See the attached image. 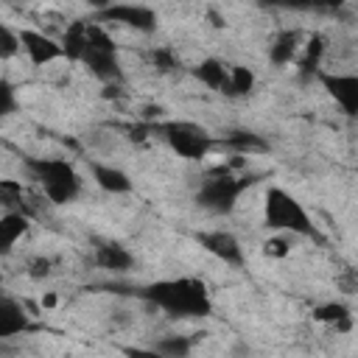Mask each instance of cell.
Instances as JSON below:
<instances>
[{"label":"cell","instance_id":"obj_27","mask_svg":"<svg viewBox=\"0 0 358 358\" xmlns=\"http://www.w3.org/2000/svg\"><path fill=\"white\" fill-rule=\"evenodd\" d=\"M17 109V101H14V87L8 78H0V115H11Z\"/></svg>","mask_w":358,"mask_h":358},{"label":"cell","instance_id":"obj_4","mask_svg":"<svg viewBox=\"0 0 358 358\" xmlns=\"http://www.w3.org/2000/svg\"><path fill=\"white\" fill-rule=\"evenodd\" d=\"M257 176L252 173H243V176H232L227 168H218L210 179L201 182L199 193H196V204L207 213H215V215H229L241 199V193L255 185Z\"/></svg>","mask_w":358,"mask_h":358},{"label":"cell","instance_id":"obj_19","mask_svg":"<svg viewBox=\"0 0 358 358\" xmlns=\"http://www.w3.org/2000/svg\"><path fill=\"white\" fill-rule=\"evenodd\" d=\"M313 319L322 322V324H333L338 333L350 330V324H352L350 308H347L344 302H324V305H319V308L313 310Z\"/></svg>","mask_w":358,"mask_h":358},{"label":"cell","instance_id":"obj_23","mask_svg":"<svg viewBox=\"0 0 358 358\" xmlns=\"http://www.w3.org/2000/svg\"><path fill=\"white\" fill-rule=\"evenodd\" d=\"M229 84H232V95H249L255 90V73L243 64H232L229 67Z\"/></svg>","mask_w":358,"mask_h":358},{"label":"cell","instance_id":"obj_31","mask_svg":"<svg viewBox=\"0 0 358 358\" xmlns=\"http://www.w3.org/2000/svg\"><path fill=\"white\" fill-rule=\"evenodd\" d=\"M210 20H213V25H215V28H224V25H227V22H224V17H221V14H215V11H210Z\"/></svg>","mask_w":358,"mask_h":358},{"label":"cell","instance_id":"obj_11","mask_svg":"<svg viewBox=\"0 0 358 358\" xmlns=\"http://www.w3.org/2000/svg\"><path fill=\"white\" fill-rule=\"evenodd\" d=\"M25 330H34L25 308L11 296H0V338L20 336Z\"/></svg>","mask_w":358,"mask_h":358},{"label":"cell","instance_id":"obj_1","mask_svg":"<svg viewBox=\"0 0 358 358\" xmlns=\"http://www.w3.org/2000/svg\"><path fill=\"white\" fill-rule=\"evenodd\" d=\"M143 302L165 310L173 319H196L213 313L210 291L196 277H173V280H157L148 285H140L131 291Z\"/></svg>","mask_w":358,"mask_h":358},{"label":"cell","instance_id":"obj_12","mask_svg":"<svg viewBox=\"0 0 358 358\" xmlns=\"http://www.w3.org/2000/svg\"><path fill=\"white\" fill-rule=\"evenodd\" d=\"M193 78H199L204 87L215 90V92H224V95H232V84H229V67L218 59H201L193 70Z\"/></svg>","mask_w":358,"mask_h":358},{"label":"cell","instance_id":"obj_29","mask_svg":"<svg viewBox=\"0 0 358 358\" xmlns=\"http://www.w3.org/2000/svg\"><path fill=\"white\" fill-rule=\"evenodd\" d=\"M48 271H50V260L36 257V260L31 263V277H48Z\"/></svg>","mask_w":358,"mask_h":358},{"label":"cell","instance_id":"obj_24","mask_svg":"<svg viewBox=\"0 0 358 358\" xmlns=\"http://www.w3.org/2000/svg\"><path fill=\"white\" fill-rule=\"evenodd\" d=\"M22 48V39L17 31H11L8 25L0 28V59H11L17 50Z\"/></svg>","mask_w":358,"mask_h":358},{"label":"cell","instance_id":"obj_9","mask_svg":"<svg viewBox=\"0 0 358 358\" xmlns=\"http://www.w3.org/2000/svg\"><path fill=\"white\" fill-rule=\"evenodd\" d=\"M196 241L218 260L229 263V266H243V246L241 241L227 232V229H207V232H196Z\"/></svg>","mask_w":358,"mask_h":358},{"label":"cell","instance_id":"obj_13","mask_svg":"<svg viewBox=\"0 0 358 358\" xmlns=\"http://www.w3.org/2000/svg\"><path fill=\"white\" fill-rule=\"evenodd\" d=\"M90 171H92V179L101 190L106 193H129L134 185L129 179L126 171L115 168V165H103V162H90Z\"/></svg>","mask_w":358,"mask_h":358},{"label":"cell","instance_id":"obj_25","mask_svg":"<svg viewBox=\"0 0 358 358\" xmlns=\"http://www.w3.org/2000/svg\"><path fill=\"white\" fill-rule=\"evenodd\" d=\"M260 8H285V11H308L313 0H255Z\"/></svg>","mask_w":358,"mask_h":358},{"label":"cell","instance_id":"obj_14","mask_svg":"<svg viewBox=\"0 0 358 358\" xmlns=\"http://www.w3.org/2000/svg\"><path fill=\"white\" fill-rule=\"evenodd\" d=\"M95 263H98L101 268H106V271H126V268H131L134 257H131V252H129L126 246H120V243H101V246L95 249Z\"/></svg>","mask_w":358,"mask_h":358},{"label":"cell","instance_id":"obj_22","mask_svg":"<svg viewBox=\"0 0 358 358\" xmlns=\"http://www.w3.org/2000/svg\"><path fill=\"white\" fill-rule=\"evenodd\" d=\"M0 201L6 210H20V213H31V207L22 201V185L14 179H3L0 182Z\"/></svg>","mask_w":358,"mask_h":358},{"label":"cell","instance_id":"obj_20","mask_svg":"<svg viewBox=\"0 0 358 358\" xmlns=\"http://www.w3.org/2000/svg\"><path fill=\"white\" fill-rule=\"evenodd\" d=\"M157 355H165V358H185L190 350H193V341L187 336H165L159 338L154 347H151Z\"/></svg>","mask_w":358,"mask_h":358},{"label":"cell","instance_id":"obj_17","mask_svg":"<svg viewBox=\"0 0 358 358\" xmlns=\"http://www.w3.org/2000/svg\"><path fill=\"white\" fill-rule=\"evenodd\" d=\"M28 232V215L20 210H6L0 218V235H3V252L8 255L14 243Z\"/></svg>","mask_w":358,"mask_h":358},{"label":"cell","instance_id":"obj_2","mask_svg":"<svg viewBox=\"0 0 358 358\" xmlns=\"http://www.w3.org/2000/svg\"><path fill=\"white\" fill-rule=\"evenodd\" d=\"M263 224L274 232H291V235H302V238H313L322 241L316 224L310 221L308 210L282 187H268L266 199H263Z\"/></svg>","mask_w":358,"mask_h":358},{"label":"cell","instance_id":"obj_16","mask_svg":"<svg viewBox=\"0 0 358 358\" xmlns=\"http://www.w3.org/2000/svg\"><path fill=\"white\" fill-rule=\"evenodd\" d=\"M229 151H235V154H263V151H268V143L260 137V134H255V131H246V129H235V131H229L224 140H221Z\"/></svg>","mask_w":358,"mask_h":358},{"label":"cell","instance_id":"obj_10","mask_svg":"<svg viewBox=\"0 0 358 358\" xmlns=\"http://www.w3.org/2000/svg\"><path fill=\"white\" fill-rule=\"evenodd\" d=\"M20 39H22V50L28 53L31 64H36V67H45V64H50V62H56V59L64 56L62 42H56L48 34H39V31L25 28V31H20Z\"/></svg>","mask_w":358,"mask_h":358},{"label":"cell","instance_id":"obj_18","mask_svg":"<svg viewBox=\"0 0 358 358\" xmlns=\"http://www.w3.org/2000/svg\"><path fill=\"white\" fill-rule=\"evenodd\" d=\"M87 34H90V22H84V20H73L67 25V31L62 36V48L70 62H81L84 48H87Z\"/></svg>","mask_w":358,"mask_h":358},{"label":"cell","instance_id":"obj_28","mask_svg":"<svg viewBox=\"0 0 358 358\" xmlns=\"http://www.w3.org/2000/svg\"><path fill=\"white\" fill-rule=\"evenodd\" d=\"M268 257H285L288 252H291V246H288V241L285 238H271V241H266V249H263Z\"/></svg>","mask_w":358,"mask_h":358},{"label":"cell","instance_id":"obj_7","mask_svg":"<svg viewBox=\"0 0 358 358\" xmlns=\"http://www.w3.org/2000/svg\"><path fill=\"white\" fill-rule=\"evenodd\" d=\"M316 78L347 117H358V76L355 73H324V70H319Z\"/></svg>","mask_w":358,"mask_h":358},{"label":"cell","instance_id":"obj_15","mask_svg":"<svg viewBox=\"0 0 358 358\" xmlns=\"http://www.w3.org/2000/svg\"><path fill=\"white\" fill-rule=\"evenodd\" d=\"M296 48H299V31H280L274 36V42L268 45V62L282 67V64H291L294 56H296Z\"/></svg>","mask_w":358,"mask_h":358},{"label":"cell","instance_id":"obj_5","mask_svg":"<svg viewBox=\"0 0 358 358\" xmlns=\"http://www.w3.org/2000/svg\"><path fill=\"white\" fill-rule=\"evenodd\" d=\"M81 62L87 64V70L92 76H98L106 84H120L123 81V70H120V59H117V48L112 42V36L101 28L90 22V34H87V48Z\"/></svg>","mask_w":358,"mask_h":358},{"label":"cell","instance_id":"obj_3","mask_svg":"<svg viewBox=\"0 0 358 358\" xmlns=\"http://www.w3.org/2000/svg\"><path fill=\"white\" fill-rule=\"evenodd\" d=\"M31 179H36L50 204H70L81 193V176L67 159H45V157H25L22 159Z\"/></svg>","mask_w":358,"mask_h":358},{"label":"cell","instance_id":"obj_8","mask_svg":"<svg viewBox=\"0 0 358 358\" xmlns=\"http://www.w3.org/2000/svg\"><path fill=\"white\" fill-rule=\"evenodd\" d=\"M101 22H117L123 28H134L143 34H151L157 28V14L148 6H137V3H112L109 8L98 11Z\"/></svg>","mask_w":358,"mask_h":358},{"label":"cell","instance_id":"obj_30","mask_svg":"<svg viewBox=\"0 0 358 358\" xmlns=\"http://www.w3.org/2000/svg\"><path fill=\"white\" fill-rule=\"evenodd\" d=\"M87 3H90L95 11H103V8H109V6H112V0H87Z\"/></svg>","mask_w":358,"mask_h":358},{"label":"cell","instance_id":"obj_6","mask_svg":"<svg viewBox=\"0 0 358 358\" xmlns=\"http://www.w3.org/2000/svg\"><path fill=\"white\" fill-rule=\"evenodd\" d=\"M154 134H162L168 148L173 154H179L182 159H201L207 157V151L213 148V137L196 126V123H185V120H168V123H151Z\"/></svg>","mask_w":358,"mask_h":358},{"label":"cell","instance_id":"obj_21","mask_svg":"<svg viewBox=\"0 0 358 358\" xmlns=\"http://www.w3.org/2000/svg\"><path fill=\"white\" fill-rule=\"evenodd\" d=\"M322 53H324V36H322V34L308 36L305 56H302V62H299L302 73H319V67H322Z\"/></svg>","mask_w":358,"mask_h":358},{"label":"cell","instance_id":"obj_26","mask_svg":"<svg viewBox=\"0 0 358 358\" xmlns=\"http://www.w3.org/2000/svg\"><path fill=\"white\" fill-rule=\"evenodd\" d=\"M151 62H154V67H157L159 73H171V70L179 67V64H176V56H173L168 48H157V50L151 53Z\"/></svg>","mask_w":358,"mask_h":358},{"label":"cell","instance_id":"obj_32","mask_svg":"<svg viewBox=\"0 0 358 358\" xmlns=\"http://www.w3.org/2000/svg\"><path fill=\"white\" fill-rule=\"evenodd\" d=\"M42 305H48V308H50V305H56V296H53V294H48V296L42 299Z\"/></svg>","mask_w":358,"mask_h":358}]
</instances>
